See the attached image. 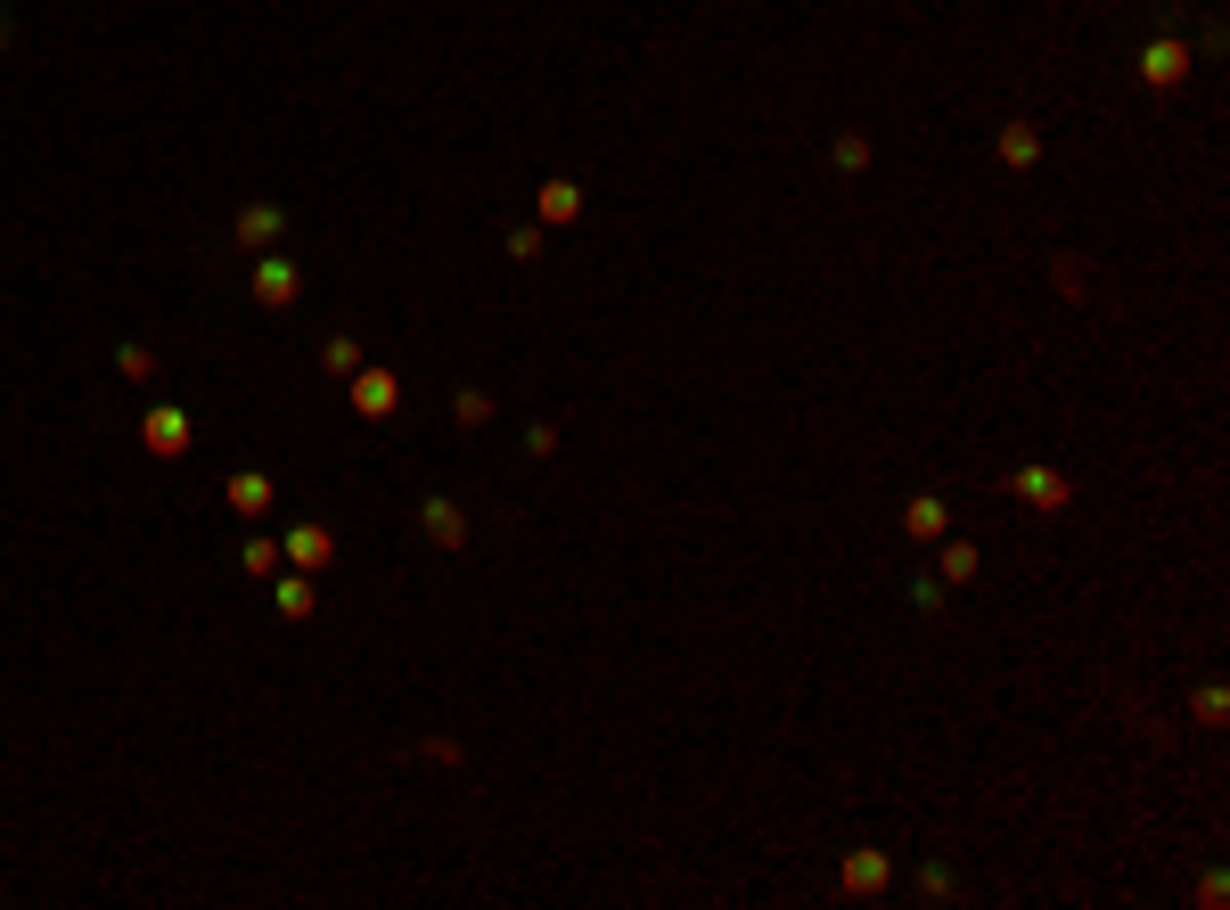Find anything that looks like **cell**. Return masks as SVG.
<instances>
[{
    "label": "cell",
    "mask_w": 1230,
    "mask_h": 910,
    "mask_svg": "<svg viewBox=\"0 0 1230 910\" xmlns=\"http://www.w3.org/2000/svg\"><path fill=\"white\" fill-rule=\"evenodd\" d=\"M575 205H582L575 181H550V189H541V222H575Z\"/></svg>",
    "instance_id": "ba28073f"
},
{
    "label": "cell",
    "mask_w": 1230,
    "mask_h": 910,
    "mask_svg": "<svg viewBox=\"0 0 1230 910\" xmlns=\"http://www.w3.org/2000/svg\"><path fill=\"white\" fill-rule=\"evenodd\" d=\"M287 558H296V566H328V558H337V542H328L321 525H296V534H287Z\"/></svg>",
    "instance_id": "5b68a950"
},
{
    "label": "cell",
    "mask_w": 1230,
    "mask_h": 910,
    "mask_svg": "<svg viewBox=\"0 0 1230 910\" xmlns=\"http://www.w3.org/2000/svg\"><path fill=\"white\" fill-rule=\"evenodd\" d=\"M115 370H123V377H132V386H140V377H156V353H140V345H123V353H115Z\"/></svg>",
    "instance_id": "7c38bea8"
},
{
    "label": "cell",
    "mask_w": 1230,
    "mask_h": 910,
    "mask_svg": "<svg viewBox=\"0 0 1230 910\" xmlns=\"http://www.w3.org/2000/svg\"><path fill=\"white\" fill-rule=\"evenodd\" d=\"M0 33H9V26H0Z\"/></svg>",
    "instance_id": "4fadbf2b"
},
{
    "label": "cell",
    "mask_w": 1230,
    "mask_h": 910,
    "mask_svg": "<svg viewBox=\"0 0 1230 910\" xmlns=\"http://www.w3.org/2000/svg\"><path fill=\"white\" fill-rule=\"evenodd\" d=\"M279 616H312V583L304 575H279Z\"/></svg>",
    "instance_id": "9c48e42d"
},
{
    "label": "cell",
    "mask_w": 1230,
    "mask_h": 910,
    "mask_svg": "<svg viewBox=\"0 0 1230 910\" xmlns=\"http://www.w3.org/2000/svg\"><path fill=\"white\" fill-rule=\"evenodd\" d=\"M255 295H263V304H296V263L263 255V263H255Z\"/></svg>",
    "instance_id": "277c9868"
},
{
    "label": "cell",
    "mask_w": 1230,
    "mask_h": 910,
    "mask_svg": "<svg viewBox=\"0 0 1230 910\" xmlns=\"http://www.w3.org/2000/svg\"><path fill=\"white\" fill-rule=\"evenodd\" d=\"M181 443H190V418H181L173 402H156V411H149V452H156V459H173Z\"/></svg>",
    "instance_id": "3957f363"
},
{
    "label": "cell",
    "mask_w": 1230,
    "mask_h": 910,
    "mask_svg": "<svg viewBox=\"0 0 1230 910\" xmlns=\"http://www.w3.org/2000/svg\"><path fill=\"white\" fill-rule=\"evenodd\" d=\"M238 239H246V246H271V239H279V214H271V205H246V214H238Z\"/></svg>",
    "instance_id": "52a82bcc"
},
{
    "label": "cell",
    "mask_w": 1230,
    "mask_h": 910,
    "mask_svg": "<svg viewBox=\"0 0 1230 910\" xmlns=\"http://www.w3.org/2000/svg\"><path fill=\"white\" fill-rule=\"evenodd\" d=\"M231 509L238 517H263L271 509V476H231Z\"/></svg>",
    "instance_id": "8992f818"
},
{
    "label": "cell",
    "mask_w": 1230,
    "mask_h": 910,
    "mask_svg": "<svg viewBox=\"0 0 1230 910\" xmlns=\"http://www.w3.org/2000/svg\"><path fill=\"white\" fill-rule=\"evenodd\" d=\"M419 525H427V542H444V549H460V542H468V517L451 509L444 493H427V501H419Z\"/></svg>",
    "instance_id": "7a4b0ae2"
},
{
    "label": "cell",
    "mask_w": 1230,
    "mask_h": 910,
    "mask_svg": "<svg viewBox=\"0 0 1230 910\" xmlns=\"http://www.w3.org/2000/svg\"><path fill=\"white\" fill-rule=\"evenodd\" d=\"M321 362H328V377H353V370H362V353H353L345 336H328V353H321Z\"/></svg>",
    "instance_id": "8fae6325"
},
{
    "label": "cell",
    "mask_w": 1230,
    "mask_h": 910,
    "mask_svg": "<svg viewBox=\"0 0 1230 910\" xmlns=\"http://www.w3.org/2000/svg\"><path fill=\"white\" fill-rule=\"evenodd\" d=\"M394 402H403V386L386 370H353V411L362 418H394Z\"/></svg>",
    "instance_id": "6da1fadb"
},
{
    "label": "cell",
    "mask_w": 1230,
    "mask_h": 910,
    "mask_svg": "<svg viewBox=\"0 0 1230 910\" xmlns=\"http://www.w3.org/2000/svg\"><path fill=\"white\" fill-rule=\"evenodd\" d=\"M451 418H460V427H485V418H492V394H451Z\"/></svg>",
    "instance_id": "30bf717a"
}]
</instances>
